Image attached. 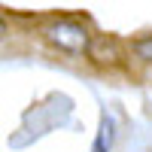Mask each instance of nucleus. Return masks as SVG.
Listing matches in <instances>:
<instances>
[{
  "instance_id": "obj_1",
  "label": "nucleus",
  "mask_w": 152,
  "mask_h": 152,
  "mask_svg": "<svg viewBox=\"0 0 152 152\" xmlns=\"http://www.w3.org/2000/svg\"><path fill=\"white\" fill-rule=\"evenodd\" d=\"M46 43L58 49L64 55H88V46H91V34L82 21L76 18H55L43 28Z\"/></svg>"
},
{
  "instance_id": "obj_2",
  "label": "nucleus",
  "mask_w": 152,
  "mask_h": 152,
  "mask_svg": "<svg viewBox=\"0 0 152 152\" xmlns=\"http://www.w3.org/2000/svg\"><path fill=\"white\" fill-rule=\"evenodd\" d=\"M88 58L100 67H116L122 61V46L116 37H91V46H88Z\"/></svg>"
},
{
  "instance_id": "obj_3",
  "label": "nucleus",
  "mask_w": 152,
  "mask_h": 152,
  "mask_svg": "<svg viewBox=\"0 0 152 152\" xmlns=\"http://www.w3.org/2000/svg\"><path fill=\"white\" fill-rule=\"evenodd\" d=\"M113 143H116V119L104 113L100 116V128H97V137L91 143V152H113Z\"/></svg>"
},
{
  "instance_id": "obj_4",
  "label": "nucleus",
  "mask_w": 152,
  "mask_h": 152,
  "mask_svg": "<svg viewBox=\"0 0 152 152\" xmlns=\"http://www.w3.org/2000/svg\"><path fill=\"white\" fill-rule=\"evenodd\" d=\"M131 52L140 58V61L152 64V34H149V37H140V40H134V43H131Z\"/></svg>"
},
{
  "instance_id": "obj_5",
  "label": "nucleus",
  "mask_w": 152,
  "mask_h": 152,
  "mask_svg": "<svg viewBox=\"0 0 152 152\" xmlns=\"http://www.w3.org/2000/svg\"><path fill=\"white\" fill-rule=\"evenodd\" d=\"M6 37V21H3V15H0V40Z\"/></svg>"
}]
</instances>
